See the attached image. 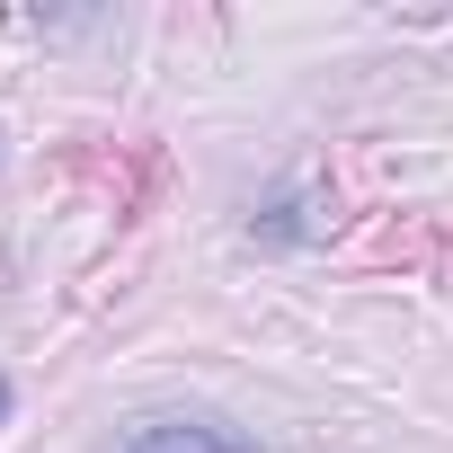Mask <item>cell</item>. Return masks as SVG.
Masks as SVG:
<instances>
[{"mask_svg": "<svg viewBox=\"0 0 453 453\" xmlns=\"http://www.w3.org/2000/svg\"><path fill=\"white\" fill-rule=\"evenodd\" d=\"M125 453H250V444L213 418H151V426L125 435Z\"/></svg>", "mask_w": 453, "mask_h": 453, "instance_id": "obj_1", "label": "cell"}, {"mask_svg": "<svg viewBox=\"0 0 453 453\" xmlns=\"http://www.w3.org/2000/svg\"><path fill=\"white\" fill-rule=\"evenodd\" d=\"M0 418H10V382H0Z\"/></svg>", "mask_w": 453, "mask_h": 453, "instance_id": "obj_2", "label": "cell"}]
</instances>
